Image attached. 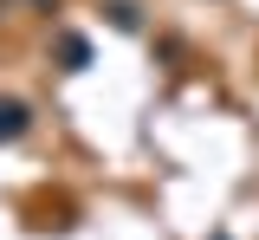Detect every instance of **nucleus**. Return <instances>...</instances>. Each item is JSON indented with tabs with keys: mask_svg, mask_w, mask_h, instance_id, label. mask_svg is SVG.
I'll return each mask as SVG.
<instances>
[{
	"mask_svg": "<svg viewBox=\"0 0 259 240\" xmlns=\"http://www.w3.org/2000/svg\"><path fill=\"white\" fill-rule=\"evenodd\" d=\"M26 130H32V110L20 98H0V143H20Z\"/></svg>",
	"mask_w": 259,
	"mask_h": 240,
	"instance_id": "f257e3e1",
	"label": "nucleus"
},
{
	"mask_svg": "<svg viewBox=\"0 0 259 240\" xmlns=\"http://www.w3.org/2000/svg\"><path fill=\"white\" fill-rule=\"evenodd\" d=\"M110 20H117V26H123V33H136V26H143V13H136V7H130V0H110Z\"/></svg>",
	"mask_w": 259,
	"mask_h": 240,
	"instance_id": "f03ea898",
	"label": "nucleus"
}]
</instances>
